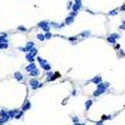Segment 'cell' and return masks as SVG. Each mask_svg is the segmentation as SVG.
Instances as JSON below:
<instances>
[{
	"label": "cell",
	"mask_w": 125,
	"mask_h": 125,
	"mask_svg": "<svg viewBox=\"0 0 125 125\" xmlns=\"http://www.w3.org/2000/svg\"><path fill=\"white\" fill-rule=\"evenodd\" d=\"M36 69H38V66H36V64H35V62H33V64H29V65L25 68V70L28 71V73H31V71H34V70H36Z\"/></svg>",
	"instance_id": "12"
},
{
	"label": "cell",
	"mask_w": 125,
	"mask_h": 125,
	"mask_svg": "<svg viewBox=\"0 0 125 125\" xmlns=\"http://www.w3.org/2000/svg\"><path fill=\"white\" fill-rule=\"evenodd\" d=\"M36 39L40 40V41H45V40H46V39H45V35H44V34H40V33L36 34Z\"/></svg>",
	"instance_id": "20"
},
{
	"label": "cell",
	"mask_w": 125,
	"mask_h": 125,
	"mask_svg": "<svg viewBox=\"0 0 125 125\" xmlns=\"http://www.w3.org/2000/svg\"><path fill=\"white\" fill-rule=\"evenodd\" d=\"M73 5H74V1H71V0H69V1L66 3V9H68V10H71V8H73Z\"/></svg>",
	"instance_id": "23"
},
{
	"label": "cell",
	"mask_w": 125,
	"mask_h": 125,
	"mask_svg": "<svg viewBox=\"0 0 125 125\" xmlns=\"http://www.w3.org/2000/svg\"><path fill=\"white\" fill-rule=\"evenodd\" d=\"M114 46H115V49H116V50H119V49H120V45H119V44H115Z\"/></svg>",
	"instance_id": "40"
},
{
	"label": "cell",
	"mask_w": 125,
	"mask_h": 125,
	"mask_svg": "<svg viewBox=\"0 0 125 125\" xmlns=\"http://www.w3.org/2000/svg\"><path fill=\"white\" fill-rule=\"evenodd\" d=\"M74 4H76V5H79V6L83 8V0H75Z\"/></svg>",
	"instance_id": "30"
},
{
	"label": "cell",
	"mask_w": 125,
	"mask_h": 125,
	"mask_svg": "<svg viewBox=\"0 0 125 125\" xmlns=\"http://www.w3.org/2000/svg\"><path fill=\"white\" fill-rule=\"evenodd\" d=\"M74 19H75V18H73V16H70V15H69V16L65 19L64 24H65V25H70V24H73V23H74Z\"/></svg>",
	"instance_id": "17"
},
{
	"label": "cell",
	"mask_w": 125,
	"mask_h": 125,
	"mask_svg": "<svg viewBox=\"0 0 125 125\" xmlns=\"http://www.w3.org/2000/svg\"><path fill=\"white\" fill-rule=\"evenodd\" d=\"M80 125H85V123H80Z\"/></svg>",
	"instance_id": "42"
},
{
	"label": "cell",
	"mask_w": 125,
	"mask_h": 125,
	"mask_svg": "<svg viewBox=\"0 0 125 125\" xmlns=\"http://www.w3.org/2000/svg\"><path fill=\"white\" fill-rule=\"evenodd\" d=\"M25 59L29 61V64H33V62H35V56H33L30 53H28V54L25 55Z\"/></svg>",
	"instance_id": "14"
},
{
	"label": "cell",
	"mask_w": 125,
	"mask_h": 125,
	"mask_svg": "<svg viewBox=\"0 0 125 125\" xmlns=\"http://www.w3.org/2000/svg\"><path fill=\"white\" fill-rule=\"evenodd\" d=\"M0 44H9V40H8V38L0 36Z\"/></svg>",
	"instance_id": "24"
},
{
	"label": "cell",
	"mask_w": 125,
	"mask_h": 125,
	"mask_svg": "<svg viewBox=\"0 0 125 125\" xmlns=\"http://www.w3.org/2000/svg\"><path fill=\"white\" fill-rule=\"evenodd\" d=\"M73 125H80V123H78V124H73Z\"/></svg>",
	"instance_id": "43"
},
{
	"label": "cell",
	"mask_w": 125,
	"mask_h": 125,
	"mask_svg": "<svg viewBox=\"0 0 125 125\" xmlns=\"http://www.w3.org/2000/svg\"><path fill=\"white\" fill-rule=\"evenodd\" d=\"M34 48H35V44H34L33 41H28V43H26V46H25L26 54H28V53H30V50H33Z\"/></svg>",
	"instance_id": "13"
},
{
	"label": "cell",
	"mask_w": 125,
	"mask_h": 125,
	"mask_svg": "<svg viewBox=\"0 0 125 125\" xmlns=\"http://www.w3.org/2000/svg\"><path fill=\"white\" fill-rule=\"evenodd\" d=\"M36 60H38V62H39V65H40V68H43V66H45L46 64H49L48 62V60H45V59H43L41 56H36Z\"/></svg>",
	"instance_id": "9"
},
{
	"label": "cell",
	"mask_w": 125,
	"mask_h": 125,
	"mask_svg": "<svg viewBox=\"0 0 125 125\" xmlns=\"http://www.w3.org/2000/svg\"><path fill=\"white\" fill-rule=\"evenodd\" d=\"M120 11L125 13V4H124V5H121V6H120Z\"/></svg>",
	"instance_id": "37"
},
{
	"label": "cell",
	"mask_w": 125,
	"mask_h": 125,
	"mask_svg": "<svg viewBox=\"0 0 125 125\" xmlns=\"http://www.w3.org/2000/svg\"><path fill=\"white\" fill-rule=\"evenodd\" d=\"M109 86H110V83H104V81H103L101 84L96 85V90L93 93V96H94V98L100 96L101 94H104L106 90H108V88H109Z\"/></svg>",
	"instance_id": "1"
},
{
	"label": "cell",
	"mask_w": 125,
	"mask_h": 125,
	"mask_svg": "<svg viewBox=\"0 0 125 125\" xmlns=\"http://www.w3.org/2000/svg\"><path fill=\"white\" fill-rule=\"evenodd\" d=\"M29 85H30L31 90H38V89H40V88L43 86V84L40 83L36 78H33V79L29 80Z\"/></svg>",
	"instance_id": "3"
},
{
	"label": "cell",
	"mask_w": 125,
	"mask_h": 125,
	"mask_svg": "<svg viewBox=\"0 0 125 125\" xmlns=\"http://www.w3.org/2000/svg\"><path fill=\"white\" fill-rule=\"evenodd\" d=\"M120 30H125V20L123 21V24L120 25Z\"/></svg>",
	"instance_id": "35"
},
{
	"label": "cell",
	"mask_w": 125,
	"mask_h": 125,
	"mask_svg": "<svg viewBox=\"0 0 125 125\" xmlns=\"http://www.w3.org/2000/svg\"><path fill=\"white\" fill-rule=\"evenodd\" d=\"M76 15H78V13H75V11H71L70 13V16H73V18H75Z\"/></svg>",
	"instance_id": "36"
},
{
	"label": "cell",
	"mask_w": 125,
	"mask_h": 125,
	"mask_svg": "<svg viewBox=\"0 0 125 125\" xmlns=\"http://www.w3.org/2000/svg\"><path fill=\"white\" fill-rule=\"evenodd\" d=\"M29 75H30L31 78H36V76H39V75H40V70L36 69V70H34V71H31V73H29Z\"/></svg>",
	"instance_id": "18"
},
{
	"label": "cell",
	"mask_w": 125,
	"mask_h": 125,
	"mask_svg": "<svg viewBox=\"0 0 125 125\" xmlns=\"http://www.w3.org/2000/svg\"><path fill=\"white\" fill-rule=\"evenodd\" d=\"M81 9V6H79V5H76V4H74L73 5V8H71V11H75V13H79V10Z\"/></svg>",
	"instance_id": "21"
},
{
	"label": "cell",
	"mask_w": 125,
	"mask_h": 125,
	"mask_svg": "<svg viewBox=\"0 0 125 125\" xmlns=\"http://www.w3.org/2000/svg\"><path fill=\"white\" fill-rule=\"evenodd\" d=\"M0 36H4V38H8V34H6V33H0Z\"/></svg>",
	"instance_id": "39"
},
{
	"label": "cell",
	"mask_w": 125,
	"mask_h": 125,
	"mask_svg": "<svg viewBox=\"0 0 125 125\" xmlns=\"http://www.w3.org/2000/svg\"><path fill=\"white\" fill-rule=\"evenodd\" d=\"M90 81L94 83V84H96V85H99V84L103 83V78L100 76V75H96V76H94V78L90 80Z\"/></svg>",
	"instance_id": "10"
},
{
	"label": "cell",
	"mask_w": 125,
	"mask_h": 125,
	"mask_svg": "<svg viewBox=\"0 0 125 125\" xmlns=\"http://www.w3.org/2000/svg\"><path fill=\"white\" fill-rule=\"evenodd\" d=\"M30 54L33 55V56H38V49H36V48H34L33 50H30Z\"/></svg>",
	"instance_id": "28"
},
{
	"label": "cell",
	"mask_w": 125,
	"mask_h": 125,
	"mask_svg": "<svg viewBox=\"0 0 125 125\" xmlns=\"http://www.w3.org/2000/svg\"><path fill=\"white\" fill-rule=\"evenodd\" d=\"M23 116H24V111H21V110H20V111H19V114H18L16 116H15V119H16V120L23 119Z\"/></svg>",
	"instance_id": "26"
},
{
	"label": "cell",
	"mask_w": 125,
	"mask_h": 125,
	"mask_svg": "<svg viewBox=\"0 0 125 125\" xmlns=\"http://www.w3.org/2000/svg\"><path fill=\"white\" fill-rule=\"evenodd\" d=\"M30 109H31V103H30V100H26L24 104H23V106H21V109H20V110L25 113L26 110H30Z\"/></svg>",
	"instance_id": "8"
},
{
	"label": "cell",
	"mask_w": 125,
	"mask_h": 125,
	"mask_svg": "<svg viewBox=\"0 0 125 125\" xmlns=\"http://www.w3.org/2000/svg\"><path fill=\"white\" fill-rule=\"evenodd\" d=\"M93 103H94V100H91V99H89V100L85 101V111L90 110V106L93 105Z\"/></svg>",
	"instance_id": "16"
},
{
	"label": "cell",
	"mask_w": 125,
	"mask_h": 125,
	"mask_svg": "<svg viewBox=\"0 0 125 125\" xmlns=\"http://www.w3.org/2000/svg\"><path fill=\"white\" fill-rule=\"evenodd\" d=\"M53 38V34L51 33H45V39L49 40V39H51Z\"/></svg>",
	"instance_id": "31"
},
{
	"label": "cell",
	"mask_w": 125,
	"mask_h": 125,
	"mask_svg": "<svg viewBox=\"0 0 125 125\" xmlns=\"http://www.w3.org/2000/svg\"><path fill=\"white\" fill-rule=\"evenodd\" d=\"M0 119H4L5 121L11 120L10 118H9V115H8V110L6 109H0Z\"/></svg>",
	"instance_id": "6"
},
{
	"label": "cell",
	"mask_w": 125,
	"mask_h": 125,
	"mask_svg": "<svg viewBox=\"0 0 125 125\" xmlns=\"http://www.w3.org/2000/svg\"><path fill=\"white\" fill-rule=\"evenodd\" d=\"M9 48V44H0V50H5Z\"/></svg>",
	"instance_id": "29"
},
{
	"label": "cell",
	"mask_w": 125,
	"mask_h": 125,
	"mask_svg": "<svg viewBox=\"0 0 125 125\" xmlns=\"http://www.w3.org/2000/svg\"><path fill=\"white\" fill-rule=\"evenodd\" d=\"M118 14V11L116 10H113V11H109V15L110 16H115V15H116Z\"/></svg>",
	"instance_id": "33"
},
{
	"label": "cell",
	"mask_w": 125,
	"mask_h": 125,
	"mask_svg": "<svg viewBox=\"0 0 125 125\" xmlns=\"http://www.w3.org/2000/svg\"><path fill=\"white\" fill-rule=\"evenodd\" d=\"M103 123H104L103 120H99V121H95V125H103Z\"/></svg>",
	"instance_id": "38"
},
{
	"label": "cell",
	"mask_w": 125,
	"mask_h": 125,
	"mask_svg": "<svg viewBox=\"0 0 125 125\" xmlns=\"http://www.w3.org/2000/svg\"><path fill=\"white\" fill-rule=\"evenodd\" d=\"M120 39V35L116 34V33H114V34H110L108 38H106V41H108L109 44H113V45H115L116 44V40Z\"/></svg>",
	"instance_id": "4"
},
{
	"label": "cell",
	"mask_w": 125,
	"mask_h": 125,
	"mask_svg": "<svg viewBox=\"0 0 125 125\" xmlns=\"http://www.w3.org/2000/svg\"><path fill=\"white\" fill-rule=\"evenodd\" d=\"M60 76V73H53V70L51 71H48L46 73V81H54V80L56 78H59Z\"/></svg>",
	"instance_id": "5"
},
{
	"label": "cell",
	"mask_w": 125,
	"mask_h": 125,
	"mask_svg": "<svg viewBox=\"0 0 125 125\" xmlns=\"http://www.w3.org/2000/svg\"><path fill=\"white\" fill-rule=\"evenodd\" d=\"M111 119H113V115H103L101 116L103 121H105V120H111Z\"/></svg>",
	"instance_id": "22"
},
{
	"label": "cell",
	"mask_w": 125,
	"mask_h": 125,
	"mask_svg": "<svg viewBox=\"0 0 125 125\" xmlns=\"http://www.w3.org/2000/svg\"><path fill=\"white\" fill-rule=\"evenodd\" d=\"M89 36H91L90 30H85V31H81V33H80V38H89Z\"/></svg>",
	"instance_id": "15"
},
{
	"label": "cell",
	"mask_w": 125,
	"mask_h": 125,
	"mask_svg": "<svg viewBox=\"0 0 125 125\" xmlns=\"http://www.w3.org/2000/svg\"><path fill=\"white\" fill-rule=\"evenodd\" d=\"M19 111L20 109H13V110H8V115H9V118L10 119H15V116L18 114H19Z\"/></svg>",
	"instance_id": "7"
},
{
	"label": "cell",
	"mask_w": 125,
	"mask_h": 125,
	"mask_svg": "<svg viewBox=\"0 0 125 125\" xmlns=\"http://www.w3.org/2000/svg\"><path fill=\"white\" fill-rule=\"evenodd\" d=\"M14 78H15L16 81H19V83L24 80V76H23V74H21L20 71H15V73H14Z\"/></svg>",
	"instance_id": "11"
},
{
	"label": "cell",
	"mask_w": 125,
	"mask_h": 125,
	"mask_svg": "<svg viewBox=\"0 0 125 125\" xmlns=\"http://www.w3.org/2000/svg\"><path fill=\"white\" fill-rule=\"evenodd\" d=\"M41 69H43V70H45L46 73H48V71H51V65H50V64H46L45 66H43Z\"/></svg>",
	"instance_id": "25"
},
{
	"label": "cell",
	"mask_w": 125,
	"mask_h": 125,
	"mask_svg": "<svg viewBox=\"0 0 125 125\" xmlns=\"http://www.w3.org/2000/svg\"><path fill=\"white\" fill-rule=\"evenodd\" d=\"M18 30H19V31H23V33H24V31H26V28L21 25V26H18Z\"/></svg>",
	"instance_id": "32"
},
{
	"label": "cell",
	"mask_w": 125,
	"mask_h": 125,
	"mask_svg": "<svg viewBox=\"0 0 125 125\" xmlns=\"http://www.w3.org/2000/svg\"><path fill=\"white\" fill-rule=\"evenodd\" d=\"M38 26L40 29H41L43 31H45V33H50V30H51V25H50V21L49 20H43V21H40V23L38 24Z\"/></svg>",
	"instance_id": "2"
},
{
	"label": "cell",
	"mask_w": 125,
	"mask_h": 125,
	"mask_svg": "<svg viewBox=\"0 0 125 125\" xmlns=\"http://www.w3.org/2000/svg\"><path fill=\"white\" fill-rule=\"evenodd\" d=\"M70 119H71V121H73V124L80 123V119H79V116H76V115H73V116H70Z\"/></svg>",
	"instance_id": "19"
},
{
	"label": "cell",
	"mask_w": 125,
	"mask_h": 125,
	"mask_svg": "<svg viewBox=\"0 0 125 125\" xmlns=\"http://www.w3.org/2000/svg\"><path fill=\"white\" fill-rule=\"evenodd\" d=\"M71 94H73V95L75 96V95H76V94H78V91H76V90H73V93H71Z\"/></svg>",
	"instance_id": "41"
},
{
	"label": "cell",
	"mask_w": 125,
	"mask_h": 125,
	"mask_svg": "<svg viewBox=\"0 0 125 125\" xmlns=\"http://www.w3.org/2000/svg\"><path fill=\"white\" fill-rule=\"evenodd\" d=\"M68 40H69V41H70V43H73V44H75V43H76V41H78V36H71V38H69Z\"/></svg>",
	"instance_id": "27"
},
{
	"label": "cell",
	"mask_w": 125,
	"mask_h": 125,
	"mask_svg": "<svg viewBox=\"0 0 125 125\" xmlns=\"http://www.w3.org/2000/svg\"><path fill=\"white\" fill-rule=\"evenodd\" d=\"M18 50H19V51H23V53H26L25 46H20V48H18Z\"/></svg>",
	"instance_id": "34"
}]
</instances>
